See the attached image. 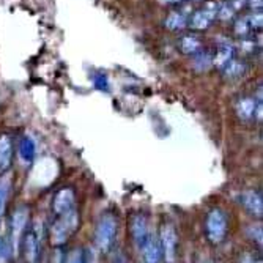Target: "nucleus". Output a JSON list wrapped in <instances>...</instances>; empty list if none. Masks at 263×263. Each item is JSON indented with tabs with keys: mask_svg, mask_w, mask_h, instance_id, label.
<instances>
[{
	"mask_svg": "<svg viewBox=\"0 0 263 263\" xmlns=\"http://www.w3.org/2000/svg\"><path fill=\"white\" fill-rule=\"evenodd\" d=\"M131 233H133L136 243L142 244L147 238V219L142 214H136L131 221Z\"/></svg>",
	"mask_w": 263,
	"mask_h": 263,
	"instance_id": "1a4fd4ad",
	"label": "nucleus"
},
{
	"mask_svg": "<svg viewBox=\"0 0 263 263\" xmlns=\"http://www.w3.org/2000/svg\"><path fill=\"white\" fill-rule=\"evenodd\" d=\"M233 13H235V8L233 6H230L229 3H225V5H221L217 8V17L219 19H222V21H227V19H230V17L233 16Z\"/></svg>",
	"mask_w": 263,
	"mask_h": 263,
	"instance_id": "a211bd4d",
	"label": "nucleus"
},
{
	"mask_svg": "<svg viewBox=\"0 0 263 263\" xmlns=\"http://www.w3.org/2000/svg\"><path fill=\"white\" fill-rule=\"evenodd\" d=\"M185 24H186L185 14H181V13H172V14L167 17V21H165V27H169V29H172V30H177V29H183V27H185Z\"/></svg>",
	"mask_w": 263,
	"mask_h": 263,
	"instance_id": "4468645a",
	"label": "nucleus"
},
{
	"mask_svg": "<svg viewBox=\"0 0 263 263\" xmlns=\"http://www.w3.org/2000/svg\"><path fill=\"white\" fill-rule=\"evenodd\" d=\"M243 71H244V66L240 62H229V63H227V69H225L227 76L236 77V76H241Z\"/></svg>",
	"mask_w": 263,
	"mask_h": 263,
	"instance_id": "f3484780",
	"label": "nucleus"
},
{
	"mask_svg": "<svg viewBox=\"0 0 263 263\" xmlns=\"http://www.w3.org/2000/svg\"><path fill=\"white\" fill-rule=\"evenodd\" d=\"M241 205L248 210V211L254 216H262L263 213V202H262V197L259 192L256 191H244L241 197Z\"/></svg>",
	"mask_w": 263,
	"mask_h": 263,
	"instance_id": "0eeeda50",
	"label": "nucleus"
},
{
	"mask_svg": "<svg viewBox=\"0 0 263 263\" xmlns=\"http://www.w3.org/2000/svg\"><path fill=\"white\" fill-rule=\"evenodd\" d=\"M38 238L37 235L33 232H30L27 236H25V256H27V260L30 263H35L37 262V257H38Z\"/></svg>",
	"mask_w": 263,
	"mask_h": 263,
	"instance_id": "9d476101",
	"label": "nucleus"
},
{
	"mask_svg": "<svg viewBox=\"0 0 263 263\" xmlns=\"http://www.w3.org/2000/svg\"><path fill=\"white\" fill-rule=\"evenodd\" d=\"M115 235H117V219L112 214L101 216L95 233V240L98 248L104 252H107L109 248L112 246L113 240H115Z\"/></svg>",
	"mask_w": 263,
	"mask_h": 263,
	"instance_id": "7ed1b4c3",
	"label": "nucleus"
},
{
	"mask_svg": "<svg viewBox=\"0 0 263 263\" xmlns=\"http://www.w3.org/2000/svg\"><path fill=\"white\" fill-rule=\"evenodd\" d=\"M248 29H249V25H248V21L244 19V21H240L238 24H236V32H238L240 35H244L248 32Z\"/></svg>",
	"mask_w": 263,
	"mask_h": 263,
	"instance_id": "412c9836",
	"label": "nucleus"
},
{
	"mask_svg": "<svg viewBox=\"0 0 263 263\" xmlns=\"http://www.w3.org/2000/svg\"><path fill=\"white\" fill-rule=\"evenodd\" d=\"M58 219L52 225V230H51V241L52 244H55V246H60V244H63L71 233L77 229V224H79V219H77V213L76 210L73 208L71 211H68L62 216H57Z\"/></svg>",
	"mask_w": 263,
	"mask_h": 263,
	"instance_id": "f257e3e1",
	"label": "nucleus"
},
{
	"mask_svg": "<svg viewBox=\"0 0 263 263\" xmlns=\"http://www.w3.org/2000/svg\"><path fill=\"white\" fill-rule=\"evenodd\" d=\"M205 229H207V238L210 243L213 244L222 243V240L227 235V216L222 210L214 208L208 213Z\"/></svg>",
	"mask_w": 263,
	"mask_h": 263,
	"instance_id": "f03ea898",
	"label": "nucleus"
},
{
	"mask_svg": "<svg viewBox=\"0 0 263 263\" xmlns=\"http://www.w3.org/2000/svg\"><path fill=\"white\" fill-rule=\"evenodd\" d=\"M74 208V196L69 189H62L57 192L54 197V213L57 216H62Z\"/></svg>",
	"mask_w": 263,
	"mask_h": 263,
	"instance_id": "423d86ee",
	"label": "nucleus"
},
{
	"mask_svg": "<svg viewBox=\"0 0 263 263\" xmlns=\"http://www.w3.org/2000/svg\"><path fill=\"white\" fill-rule=\"evenodd\" d=\"M25 224H27V210L21 208V210H17L14 217H13V232H14V236H17V235L22 232Z\"/></svg>",
	"mask_w": 263,
	"mask_h": 263,
	"instance_id": "9b49d317",
	"label": "nucleus"
},
{
	"mask_svg": "<svg viewBox=\"0 0 263 263\" xmlns=\"http://www.w3.org/2000/svg\"><path fill=\"white\" fill-rule=\"evenodd\" d=\"M82 257H84V252L79 249H74L68 254L65 263H82Z\"/></svg>",
	"mask_w": 263,
	"mask_h": 263,
	"instance_id": "6ab92c4d",
	"label": "nucleus"
},
{
	"mask_svg": "<svg viewBox=\"0 0 263 263\" xmlns=\"http://www.w3.org/2000/svg\"><path fill=\"white\" fill-rule=\"evenodd\" d=\"M238 113L243 117V118H249L254 115V112H256V101L251 100V98H246V100H241L238 103V107H236Z\"/></svg>",
	"mask_w": 263,
	"mask_h": 263,
	"instance_id": "f8f14e48",
	"label": "nucleus"
},
{
	"mask_svg": "<svg viewBox=\"0 0 263 263\" xmlns=\"http://www.w3.org/2000/svg\"><path fill=\"white\" fill-rule=\"evenodd\" d=\"M5 199H6V188L0 186V216H2L3 208H5Z\"/></svg>",
	"mask_w": 263,
	"mask_h": 263,
	"instance_id": "aec40b11",
	"label": "nucleus"
},
{
	"mask_svg": "<svg viewBox=\"0 0 263 263\" xmlns=\"http://www.w3.org/2000/svg\"><path fill=\"white\" fill-rule=\"evenodd\" d=\"M217 14V5L214 3H208L207 8H204V10L197 11L194 16H192V21H191V25L194 29H207L210 22L213 21V17H216Z\"/></svg>",
	"mask_w": 263,
	"mask_h": 263,
	"instance_id": "39448f33",
	"label": "nucleus"
},
{
	"mask_svg": "<svg viewBox=\"0 0 263 263\" xmlns=\"http://www.w3.org/2000/svg\"><path fill=\"white\" fill-rule=\"evenodd\" d=\"M144 248V259L145 263H159L161 260V246L155 238H145V241L142 243Z\"/></svg>",
	"mask_w": 263,
	"mask_h": 263,
	"instance_id": "6e6552de",
	"label": "nucleus"
},
{
	"mask_svg": "<svg viewBox=\"0 0 263 263\" xmlns=\"http://www.w3.org/2000/svg\"><path fill=\"white\" fill-rule=\"evenodd\" d=\"M230 55H232V48H224V49L219 51V54L216 55L214 63L217 66H222L225 63H229L230 62Z\"/></svg>",
	"mask_w": 263,
	"mask_h": 263,
	"instance_id": "dca6fc26",
	"label": "nucleus"
},
{
	"mask_svg": "<svg viewBox=\"0 0 263 263\" xmlns=\"http://www.w3.org/2000/svg\"><path fill=\"white\" fill-rule=\"evenodd\" d=\"M10 159V144L6 139H0V164L8 165Z\"/></svg>",
	"mask_w": 263,
	"mask_h": 263,
	"instance_id": "2eb2a0df",
	"label": "nucleus"
},
{
	"mask_svg": "<svg viewBox=\"0 0 263 263\" xmlns=\"http://www.w3.org/2000/svg\"><path fill=\"white\" fill-rule=\"evenodd\" d=\"M181 49L186 54H191V52H197L200 49V41L194 35H186V37L181 38Z\"/></svg>",
	"mask_w": 263,
	"mask_h": 263,
	"instance_id": "ddd939ff",
	"label": "nucleus"
},
{
	"mask_svg": "<svg viewBox=\"0 0 263 263\" xmlns=\"http://www.w3.org/2000/svg\"><path fill=\"white\" fill-rule=\"evenodd\" d=\"M161 252L164 254V259L167 263H173L175 256H177L178 246V235L170 224H164L161 229Z\"/></svg>",
	"mask_w": 263,
	"mask_h": 263,
	"instance_id": "20e7f679",
	"label": "nucleus"
},
{
	"mask_svg": "<svg viewBox=\"0 0 263 263\" xmlns=\"http://www.w3.org/2000/svg\"><path fill=\"white\" fill-rule=\"evenodd\" d=\"M162 3H175V2H181V0H161Z\"/></svg>",
	"mask_w": 263,
	"mask_h": 263,
	"instance_id": "4be33fe9",
	"label": "nucleus"
}]
</instances>
